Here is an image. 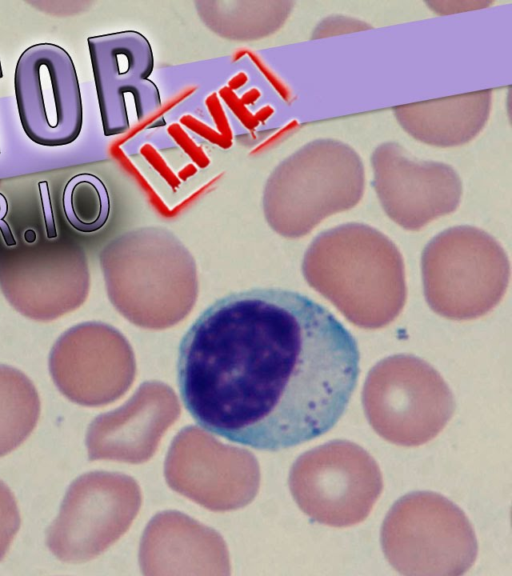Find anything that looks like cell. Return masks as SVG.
<instances>
[{
    "instance_id": "obj_13",
    "label": "cell",
    "mask_w": 512,
    "mask_h": 576,
    "mask_svg": "<svg viewBox=\"0 0 512 576\" xmlns=\"http://www.w3.org/2000/svg\"><path fill=\"white\" fill-rule=\"evenodd\" d=\"M108 332L99 323L77 324L54 343L49 372L58 390L70 401L98 406L114 396Z\"/></svg>"
},
{
    "instance_id": "obj_19",
    "label": "cell",
    "mask_w": 512,
    "mask_h": 576,
    "mask_svg": "<svg viewBox=\"0 0 512 576\" xmlns=\"http://www.w3.org/2000/svg\"><path fill=\"white\" fill-rule=\"evenodd\" d=\"M340 17H332L327 18L314 31L313 38L323 37L327 35H333L338 33H347L349 31L354 30H361L364 28H368L369 26L365 25L360 21H356L353 19L343 18L341 23H339Z\"/></svg>"
},
{
    "instance_id": "obj_6",
    "label": "cell",
    "mask_w": 512,
    "mask_h": 576,
    "mask_svg": "<svg viewBox=\"0 0 512 576\" xmlns=\"http://www.w3.org/2000/svg\"><path fill=\"white\" fill-rule=\"evenodd\" d=\"M362 404L374 431L405 447L435 438L455 409L453 394L439 372L408 354L389 356L369 371Z\"/></svg>"
},
{
    "instance_id": "obj_21",
    "label": "cell",
    "mask_w": 512,
    "mask_h": 576,
    "mask_svg": "<svg viewBox=\"0 0 512 576\" xmlns=\"http://www.w3.org/2000/svg\"><path fill=\"white\" fill-rule=\"evenodd\" d=\"M8 213L6 197L0 192V232L7 247L16 246V240L9 224L5 221Z\"/></svg>"
},
{
    "instance_id": "obj_16",
    "label": "cell",
    "mask_w": 512,
    "mask_h": 576,
    "mask_svg": "<svg viewBox=\"0 0 512 576\" xmlns=\"http://www.w3.org/2000/svg\"><path fill=\"white\" fill-rule=\"evenodd\" d=\"M40 398L19 369L0 364V457L20 446L39 419Z\"/></svg>"
},
{
    "instance_id": "obj_20",
    "label": "cell",
    "mask_w": 512,
    "mask_h": 576,
    "mask_svg": "<svg viewBox=\"0 0 512 576\" xmlns=\"http://www.w3.org/2000/svg\"><path fill=\"white\" fill-rule=\"evenodd\" d=\"M39 195L42 204V210L44 215V221L46 226L47 238L53 239L57 237V232L55 228V221L53 216V210L51 205L49 185L47 181L38 182Z\"/></svg>"
},
{
    "instance_id": "obj_12",
    "label": "cell",
    "mask_w": 512,
    "mask_h": 576,
    "mask_svg": "<svg viewBox=\"0 0 512 576\" xmlns=\"http://www.w3.org/2000/svg\"><path fill=\"white\" fill-rule=\"evenodd\" d=\"M118 476L92 472L68 488L46 544L61 561L79 563L107 548L119 533Z\"/></svg>"
},
{
    "instance_id": "obj_10",
    "label": "cell",
    "mask_w": 512,
    "mask_h": 576,
    "mask_svg": "<svg viewBox=\"0 0 512 576\" xmlns=\"http://www.w3.org/2000/svg\"><path fill=\"white\" fill-rule=\"evenodd\" d=\"M105 136L130 128L129 112L138 119L160 105L157 85L150 79L154 56L147 38L128 30L87 39Z\"/></svg>"
},
{
    "instance_id": "obj_4",
    "label": "cell",
    "mask_w": 512,
    "mask_h": 576,
    "mask_svg": "<svg viewBox=\"0 0 512 576\" xmlns=\"http://www.w3.org/2000/svg\"><path fill=\"white\" fill-rule=\"evenodd\" d=\"M390 565L407 576H459L474 564L478 544L464 512L431 491H415L390 508L380 531Z\"/></svg>"
},
{
    "instance_id": "obj_22",
    "label": "cell",
    "mask_w": 512,
    "mask_h": 576,
    "mask_svg": "<svg viewBox=\"0 0 512 576\" xmlns=\"http://www.w3.org/2000/svg\"><path fill=\"white\" fill-rule=\"evenodd\" d=\"M455 6H451L448 2H429L428 5L433 7L438 13H450L463 10L477 9L481 5H487V2H451Z\"/></svg>"
},
{
    "instance_id": "obj_15",
    "label": "cell",
    "mask_w": 512,
    "mask_h": 576,
    "mask_svg": "<svg viewBox=\"0 0 512 576\" xmlns=\"http://www.w3.org/2000/svg\"><path fill=\"white\" fill-rule=\"evenodd\" d=\"M290 1L198 2L200 18L214 33L239 40L257 39L274 33L288 18Z\"/></svg>"
},
{
    "instance_id": "obj_3",
    "label": "cell",
    "mask_w": 512,
    "mask_h": 576,
    "mask_svg": "<svg viewBox=\"0 0 512 576\" xmlns=\"http://www.w3.org/2000/svg\"><path fill=\"white\" fill-rule=\"evenodd\" d=\"M426 302L438 315L469 320L502 299L510 265L502 246L485 231L456 226L437 234L421 257Z\"/></svg>"
},
{
    "instance_id": "obj_18",
    "label": "cell",
    "mask_w": 512,
    "mask_h": 576,
    "mask_svg": "<svg viewBox=\"0 0 512 576\" xmlns=\"http://www.w3.org/2000/svg\"><path fill=\"white\" fill-rule=\"evenodd\" d=\"M20 514L12 491L0 480V560L20 528Z\"/></svg>"
},
{
    "instance_id": "obj_9",
    "label": "cell",
    "mask_w": 512,
    "mask_h": 576,
    "mask_svg": "<svg viewBox=\"0 0 512 576\" xmlns=\"http://www.w3.org/2000/svg\"><path fill=\"white\" fill-rule=\"evenodd\" d=\"M14 91L22 128L34 143L58 147L74 142L83 124L80 85L70 54L38 43L19 56Z\"/></svg>"
},
{
    "instance_id": "obj_17",
    "label": "cell",
    "mask_w": 512,
    "mask_h": 576,
    "mask_svg": "<svg viewBox=\"0 0 512 576\" xmlns=\"http://www.w3.org/2000/svg\"><path fill=\"white\" fill-rule=\"evenodd\" d=\"M62 208L72 228L81 233L102 229L110 216L111 202L105 183L92 173L72 176L63 189Z\"/></svg>"
},
{
    "instance_id": "obj_8",
    "label": "cell",
    "mask_w": 512,
    "mask_h": 576,
    "mask_svg": "<svg viewBox=\"0 0 512 576\" xmlns=\"http://www.w3.org/2000/svg\"><path fill=\"white\" fill-rule=\"evenodd\" d=\"M0 290L22 316L51 322L79 308L89 291L84 250L48 241L0 251Z\"/></svg>"
},
{
    "instance_id": "obj_5",
    "label": "cell",
    "mask_w": 512,
    "mask_h": 576,
    "mask_svg": "<svg viewBox=\"0 0 512 576\" xmlns=\"http://www.w3.org/2000/svg\"><path fill=\"white\" fill-rule=\"evenodd\" d=\"M270 181L275 221L284 234L295 237L353 208L362 198L365 175L350 146L319 139L283 160Z\"/></svg>"
},
{
    "instance_id": "obj_7",
    "label": "cell",
    "mask_w": 512,
    "mask_h": 576,
    "mask_svg": "<svg viewBox=\"0 0 512 576\" xmlns=\"http://www.w3.org/2000/svg\"><path fill=\"white\" fill-rule=\"evenodd\" d=\"M299 507L318 523L348 527L366 519L383 489L380 468L356 443L333 440L302 454L290 473Z\"/></svg>"
},
{
    "instance_id": "obj_23",
    "label": "cell",
    "mask_w": 512,
    "mask_h": 576,
    "mask_svg": "<svg viewBox=\"0 0 512 576\" xmlns=\"http://www.w3.org/2000/svg\"><path fill=\"white\" fill-rule=\"evenodd\" d=\"M24 239L28 244H33L36 241V233L32 229H28L24 233Z\"/></svg>"
},
{
    "instance_id": "obj_14",
    "label": "cell",
    "mask_w": 512,
    "mask_h": 576,
    "mask_svg": "<svg viewBox=\"0 0 512 576\" xmlns=\"http://www.w3.org/2000/svg\"><path fill=\"white\" fill-rule=\"evenodd\" d=\"M491 98V90H481L398 106L394 114L415 139L440 147L458 146L482 130L489 117Z\"/></svg>"
},
{
    "instance_id": "obj_2",
    "label": "cell",
    "mask_w": 512,
    "mask_h": 576,
    "mask_svg": "<svg viewBox=\"0 0 512 576\" xmlns=\"http://www.w3.org/2000/svg\"><path fill=\"white\" fill-rule=\"evenodd\" d=\"M303 271L310 286L364 329L388 325L406 301L398 248L365 224L347 223L319 234L305 255Z\"/></svg>"
},
{
    "instance_id": "obj_11",
    "label": "cell",
    "mask_w": 512,
    "mask_h": 576,
    "mask_svg": "<svg viewBox=\"0 0 512 576\" xmlns=\"http://www.w3.org/2000/svg\"><path fill=\"white\" fill-rule=\"evenodd\" d=\"M371 164L384 211L406 230L417 231L460 203L461 180L445 163L417 161L399 144L388 142L374 150Z\"/></svg>"
},
{
    "instance_id": "obj_1",
    "label": "cell",
    "mask_w": 512,
    "mask_h": 576,
    "mask_svg": "<svg viewBox=\"0 0 512 576\" xmlns=\"http://www.w3.org/2000/svg\"><path fill=\"white\" fill-rule=\"evenodd\" d=\"M359 358L352 334L322 305L287 289L251 288L217 299L191 324L177 382L201 428L273 452L337 423Z\"/></svg>"
},
{
    "instance_id": "obj_24",
    "label": "cell",
    "mask_w": 512,
    "mask_h": 576,
    "mask_svg": "<svg viewBox=\"0 0 512 576\" xmlns=\"http://www.w3.org/2000/svg\"><path fill=\"white\" fill-rule=\"evenodd\" d=\"M3 77V70H2V64H1V59H0V79ZM0 153H1V149H0Z\"/></svg>"
}]
</instances>
